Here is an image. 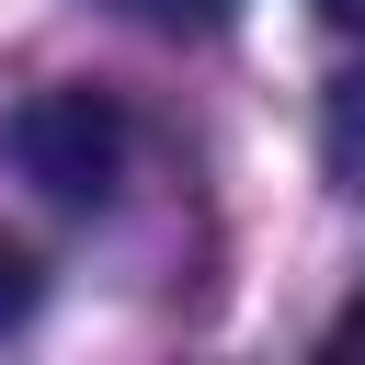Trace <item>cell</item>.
<instances>
[{
    "instance_id": "cell-3",
    "label": "cell",
    "mask_w": 365,
    "mask_h": 365,
    "mask_svg": "<svg viewBox=\"0 0 365 365\" xmlns=\"http://www.w3.org/2000/svg\"><path fill=\"white\" fill-rule=\"evenodd\" d=\"M34 297H46L34 251H23V240H0V331H11V319H34Z\"/></svg>"
},
{
    "instance_id": "cell-4",
    "label": "cell",
    "mask_w": 365,
    "mask_h": 365,
    "mask_svg": "<svg viewBox=\"0 0 365 365\" xmlns=\"http://www.w3.org/2000/svg\"><path fill=\"white\" fill-rule=\"evenodd\" d=\"M331 354H365V297H354V308L331 319Z\"/></svg>"
},
{
    "instance_id": "cell-1",
    "label": "cell",
    "mask_w": 365,
    "mask_h": 365,
    "mask_svg": "<svg viewBox=\"0 0 365 365\" xmlns=\"http://www.w3.org/2000/svg\"><path fill=\"white\" fill-rule=\"evenodd\" d=\"M11 160H23V182H46L57 205H103L114 171H125V114H114L103 91H46V103L11 114Z\"/></svg>"
},
{
    "instance_id": "cell-5",
    "label": "cell",
    "mask_w": 365,
    "mask_h": 365,
    "mask_svg": "<svg viewBox=\"0 0 365 365\" xmlns=\"http://www.w3.org/2000/svg\"><path fill=\"white\" fill-rule=\"evenodd\" d=\"M319 11H331V23H354V34H365V0H319Z\"/></svg>"
},
{
    "instance_id": "cell-6",
    "label": "cell",
    "mask_w": 365,
    "mask_h": 365,
    "mask_svg": "<svg viewBox=\"0 0 365 365\" xmlns=\"http://www.w3.org/2000/svg\"><path fill=\"white\" fill-rule=\"evenodd\" d=\"M148 11H217V0H148Z\"/></svg>"
},
{
    "instance_id": "cell-2",
    "label": "cell",
    "mask_w": 365,
    "mask_h": 365,
    "mask_svg": "<svg viewBox=\"0 0 365 365\" xmlns=\"http://www.w3.org/2000/svg\"><path fill=\"white\" fill-rule=\"evenodd\" d=\"M331 171H365V68L331 91Z\"/></svg>"
}]
</instances>
